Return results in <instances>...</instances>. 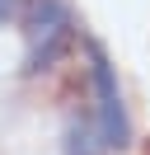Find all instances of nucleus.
<instances>
[{"instance_id":"2","label":"nucleus","mask_w":150,"mask_h":155,"mask_svg":"<svg viewBox=\"0 0 150 155\" xmlns=\"http://www.w3.org/2000/svg\"><path fill=\"white\" fill-rule=\"evenodd\" d=\"M28 33H33V52H28V71H47L75 38V24L66 0H38L28 14Z\"/></svg>"},{"instance_id":"1","label":"nucleus","mask_w":150,"mask_h":155,"mask_svg":"<svg viewBox=\"0 0 150 155\" xmlns=\"http://www.w3.org/2000/svg\"><path fill=\"white\" fill-rule=\"evenodd\" d=\"M89 80H94V94H99V108H94V122H99V141L103 146H127L131 141V122H127V108H122V89H117V75H112L108 57H103L99 42H89Z\"/></svg>"},{"instance_id":"3","label":"nucleus","mask_w":150,"mask_h":155,"mask_svg":"<svg viewBox=\"0 0 150 155\" xmlns=\"http://www.w3.org/2000/svg\"><path fill=\"white\" fill-rule=\"evenodd\" d=\"M103 141H94V127H80V122H70L66 127V155H94Z\"/></svg>"}]
</instances>
